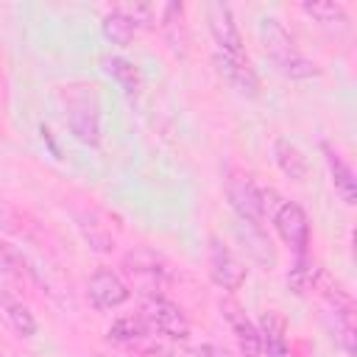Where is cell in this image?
Segmentation results:
<instances>
[{"label": "cell", "instance_id": "1", "mask_svg": "<svg viewBox=\"0 0 357 357\" xmlns=\"http://www.w3.org/2000/svg\"><path fill=\"white\" fill-rule=\"evenodd\" d=\"M259 36L262 45L268 50V56L273 59L276 70L287 78H315L318 75V64L310 61L293 42V36L287 33V28L276 20V17H265L259 22Z\"/></svg>", "mask_w": 357, "mask_h": 357}, {"label": "cell", "instance_id": "2", "mask_svg": "<svg viewBox=\"0 0 357 357\" xmlns=\"http://www.w3.org/2000/svg\"><path fill=\"white\" fill-rule=\"evenodd\" d=\"M64 114L67 126L75 134L78 142L84 145H98L100 142V106L86 84H75L64 89Z\"/></svg>", "mask_w": 357, "mask_h": 357}, {"label": "cell", "instance_id": "3", "mask_svg": "<svg viewBox=\"0 0 357 357\" xmlns=\"http://www.w3.org/2000/svg\"><path fill=\"white\" fill-rule=\"evenodd\" d=\"M123 271L128 273L131 284L148 298V296H162L165 290V282L170 276V268L167 262L151 251V248H134L123 257Z\"/></svg>", "mask_w": 357, "mask_h": 357}, {"label": "cell", "instance_id": "4", "mask_svg": "<svg viewBox=\"0 0 357 357\" xmlns=\"http://www.w3.org/2000/svg\"><path fill=\"white\" fill-rule=\"evenodd\" d=\"M142 321L148 329H153L165 337H173V340H187V335H190L187 315L181 312L178 304H173L165 296H148L142 301Z\"/></svg>", "mask_w": 357, "mask_h": 357}, {"label": "cell", "instance_id": "5", "mask_svg": "<svg viewBox=\"0 0 357 357\" xmlns=\"http://www.w3.org/2000/svg\"><path fill=\"white\" fill-rule=\"evenodd\" d=\"M226 198H229L231 209L237 212L240 223L262 226V215H265V192L254 184L251 176H245V173H234V176L226 181Z\"/></svg>", "mask_w": 357, "mask_h": 357}, {"label": "cell", "instance_id": "6", "mask_svg": "<svg viewBox=\"0 0 357 357\" xmlns=\"http://www.w3.org/2000/svg\"><path fill=\"white\" fill-rule=\"evenodd\" d=\"M273 226H276L279 237L284 240V245H290L296 251V257L301 259L310 245V220H307L304 209L293 201L279 204L273 212Z\"/></svg>", "mask_w": 357, "mask_h": 357}, {"label": "cell", "instance_id": "7", "mask_svg": "<svg viewBox=\"0 0 357 357\" xmlns=\"http://www.w3.org/2000/svg\"><path fill=\"white\" fill-rule=\"evenodd\" d=\"M128 296H131L128 284L109 268H98L86 279V298L92 301L95 310H114V307L126 304Z\"/></svg>", "mask_w": 357, "mask_h": 357}, {"label": "cell", "instance_id": "8", "mask_svg": "<svg viewBox=\"0 0 357 357\" xmlns=\"http://www.w3.org/2000/svg\"><path fill=\"white\" fill-rule=\"evenodd\" d=\"M206 265H209V279L220 287V290H237L243 282H245V268H243V262L215 237L212 243H209V259H206Z\"/></svg>", "mask_w": 357, "mask_h": 357}, {"label": "cell", "instance_id": "9", "mask_svg": "<svg viewBox=\"0 0 357 357\" xmlns=\"http://www.w3.org/2000/svg\"><path fill=\"white\" fill-rule=\"evenodd\" d=\"M206 20H209V31H212V39H215L218 50L229 53V56H243V39H240L231 8L226 3H209L206 6Z\"/></svg>", "mask_w": 357, "mask_h": 357}, {"label": "cell", "instance_id": "10", "mask_svg": "<svg viewBox=\"0 0 357 357\" xmlns=\"http://www.w3.org/2000/svg\"><path fill=\"white\" fill-rule=\"evenodd\" d=\"M215 61H218L220 75H223L240 95H245V98H257V95H259V78H257V73L251 70V64H248L245 56H229V53H220V50H218Z\"/></svg>", "mask_w": 357, "mask_h": 357}, {"label": "cell", "instance_id": "11", "mask_svg": "<svg viewBox=\"0 0 357 357\" xmlns=\"http://www.w3.org/2000/svg\"><path fill=\"white\" fill-rule=\"evenodd\" d=\"M321 151H324V159H326V167H329V176H332L335 190L340 192V198H343L346 204H354V198H357V178H354V170L346 165V159H343L329 142H324Z\"/></svg>", "mask_w": 357, "mask_h": 357}, {"label": "cell", "instance_id": "12", "mask_svg": "<svg viewBox=\"0 0 357 357\" xmlns=\"http://www.w3.org/2000/svg\"><path fill=\"white\" fill-rule=\"evenodd\" d=\"M223 315L229 318L231 329H234V337H237V346L243 351V357H262V346H259V332L257 326L245 318V312H240L237 304H223Z\"/></svg>", "mask_w": 357, "mask_h": 357}, {"label": "cell", "instance_id": "13", "mask_svg": "<svg viewBox=\"0 0 357 357\" xmlns=\"http://www.w3.org/2000/svg\"><path fill=\"white\" fill-rule=\"evenodd\" d=\"M273 159H276L279 170L284 176H290L293 181H304L307 173H310V165H307V156L301 153V148L296 142L284 139V137H279L273 142Z\"/></svg>", "mask_w": 357, "mask_h": 357}, {"label": "cell", "instance_id": "14", "mask_svg": "<svg viewBox=\"0 0 357 357\" xmlns=\"http://www.w3.org/2000/svg\"><path fill=\"white\" fill-rule=\"evenodd\" d=\"M257 332H259V346H262V351H265L268 357H284V354H287L284 321H282L273 310H268V312L262 315Z\"/></svg>", "mask_w": 357, "mask_h": 357}, {"label": "cell", "instance_id": "15", "mask_svg": "<svg viewBox=\"0 0 357 357\" xmlns=\"http://www.w3.org/2000/svg\"><path fill=\"white\" fill-rule=\"evenodd\" d=\"M100 28H103V36H106L109 42H114V45H128V42L134 39V33L139 31V25L131 20V14L126 11V6L112 8V11L103 17Z\"/></svg>", "mask_w": 357, "mask_h": 357}, {"label": "cell", "instance_id": "16", "mask_svg": "<svg viewBox=\"0 0 357 357\" xmlns=\"http://www.w3.org/2000/svg\"><path fill=\"white\" fill-rule=\"evenodd\" d=\"M100 64H103V73L112 75L126 89V95H137V89H139V73H137L134 61H128L123 56H103Z\"/></svg>", "mask_w": 357, "mask_h": 357}, {"label": "cell", "instance_id": "17", "mask_svg": "<svg viewBox=\"0 0 357 357\" xmlns=\"http://www.w3.org/2000/svg\"><path fill=\"white\" fill-rule=\"evenodd\" d=\"M145 335H148V326H145L142 315H139V318H134V315L117 318V321L106 329V337L114 340V343H137V340H142Z\"/></svg>", "mask_w": 357, "mask_h": 357}, {"label": "cell", "instance_id": "18", "mask_svg": "<svg viewBox=\"0 0 357 357\" xmlns=\"http://www.w3.org/2000/svg\"><path fill=\"white\" fill-rule=\"evenodd\" d=\"M245 231H243V243L248 248V254L259 262V265H273V251H271V240L262 234V226H251V223H243Z\"/></svg>", "mask_w": 357, "mask_h": 357}, {"label": "cell", "instance_id": "19", "mask_svg": "<svg viewBox=\"0 0 357 357\" xmlns=\"http://www.w3.org/2000/svg\"><path fill=\"white\" fill-rule=\"evenodd\" d=\"M301 8H304V14H310V17H312L315 22H321V25H332V22L346 25V22H349V17H346L343 6H340V3H332V0H315V3H304Z\"/></svg>", "mask_w": 357, "mask_h": 357}, {"label": "cell", "instance_id": "20", "mask_svg": "<svg viewBox=\"0 0 357 357\" xmlns=\"http://www.w3.org/2000/svg\"><path fill=\"white\" fill-rule=\"evenodd\" d=\"M3 307H6V318L11 321L14 332L22 335V337H31L36 332V321H33V312L22 304V301H14V298H3Z\"/></svg>", "mask_w": 357, "mask_h": 357}, {"label": "cell", "instance_id": "21", "mask_svg": "<svg viewBox=\"0 0 357 357\" xmlns=\"http://www.w3.org/2000/svg\"><path fill=\"white\" fill-rule=\"evenodd\" d=\"M315 271L318 268H312V265H307L304 262V257L298 259V265L290 271V276H287V284L293 287V293H304V290H312V279H315Z\"/></svg>", "mask_w": 357, "mask_h": 357}, {"label": "cell", "instance_id": "22", "mask_svg": "<svg viewBox=\"0 0 357 357\" xmlns=\"http://www.w3.org/2000/svg\"><path fill=\"white\" fill-rule=\"evenodd\" d=\"M81 231H84V237H86V243L95 248V251H109L112 248V234L100 226V223H89V220H81Z\"/></svg>", "mask_w": 357, "mask_h": 357}, {"label": "cell", "instance_id": "23", "mask_svg": "<svg viewBox=\"0 0 357 357\" xmlns=\"http://www.w3.org/2000/svg\"><path fill=\"white\" fill-rule=\"evenodd\" d=\"M0 273H6V276H20L22 273V257L6 240H0Z\"/></svg>", "mask_w": 357, "mask_h": 357}, {"label": "cell", "instance_id": "24", "mask_svg": "<svg viewBox=\"0 0 357 357\" xmlns=\"http://www.w3.org/2000/svg\"><path fill=\"white\" fill-rule=\"evenodd\" d=\"M201 357H229L223 349H218V346H201V351H198Z\"/></svg>", "mask_w": 357, "mask_h": 357}]
</instances>
